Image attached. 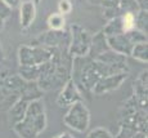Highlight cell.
<instances>
[{"instance_id": "6da1fadb", "label": "cell", "mask_w": 148, "mask_h": 138, "mask_svg": "<svg viewBox=\"0 0 148 138\" xmlns=\"http://www.w3.org/2000/svg\"><path fill=\"white\" fill-rule=\"evenodd\" d=\"M121 72L124 71L103 65L88 56L75 57L71 65V80L75 83L80 93H92L93 87L101 77Z\"/></svg>"}, {"instance_id": "7a4b0ae2", "label": "cell", "mask_w": 148, "mask_h": 138, "mask_svg": "<svg viewBox=\"0 0 148 138\" xmlns=\"http://www.w3.org/2000/svg\"><path fill=\"white\" fill-rule=\"evenodd\" d=\"M48 119L45 105L41 99L28 102L25 117L13 126V130L19 138H38L47 129Z\"/></svg>"}, {"instance_id": "3957f363", "label": "cell", "mask_w": 148, "mask_h": 138, "mask_svg": "<svg viewBox=\"0 0 148 138\" xmlns=\"http://www.w3.org/2000/svg\"><path fill=\"white\" fill-rule=\"evenodd\" d=\"M92 34L82 26L73 23L70 27V44H68V54L72 58L75 57H85L89 53Z\"/></svg>"}, {"instance_id": "277c9868", "label": "cell", "mask_w": 148, "mask_h": 138, "mask_svg": "<svg viewBox=\"0 0 148 138\" xmlns=\"http://www.w3.org/2000/svg\"><path fill=\"white\" fill-rule=\"evenodd\" d=\"M63 123L72 130L84 133L88 130L90 124V111L82 101L70 106L66 115L63 116Z\"/></svg>"}, {"instance_id": "5b68a950", "label": "cell", "mask_w": 148, "mask_h": 138, "mask_svg": "<svg viewBox=\"0 0 148 138\" xmlns=\"http://www.w3.org/2000/svg\"><path fill=\"white\" fill-rule=\"evenodd\" d=\"M34 44L38 45H44V47L49 48H57V49L67 50L68 44H70V31L66 30H59V31H53L49 30L41 35L40 38L36 40Z\"/></svg>"}, {"instance_id": "8992f818", "label": "cell", "mask_w": 148, "mask_h": 138, "mask_svg": "<svg viewBox=\"0 0 148 138\" xmlns=\"http://www.w3.org/2000/svg\"><path fill=\"white\" fill-rule=\"evenodd\" d=\"M127 76H129V72H121V74H115V75H107L101 77L97 81V84L93 87L92 93L97 94V96H102V94H107L113 90H117L125 83Z\"/></svg>"}, {"instance_id": "52a82bcc", "label": "cell", "mask_w": 148, "mask_h": 138, "mask_svg": "<svg viewBox=\"0 0 148 138\" xmlns=\"http://www.w3.org/2000/svg\"><path fill=\"white\" fill-rule=\"evenodd\" d=\"M82 101L81 98V93L77 89V87L75 85V83L72 80H68L66 84L62 87L61 92L57 96V105L59 107H70L73 103L80 102Z\"/></svg>"}, {"instance_id": "ba28073f", "label": "cell", "mask_w": 148, "mask_h": 138, "mask_svg": "<svg viewBox=\"0 0 148 138\" xmlns=\"http://www.w3.org/2000/svg\"><path fill=\"white\" fill-rule=\"evenodd\" d=\"M107 45L108 49L116 52L124 57H129L132 53V49L134 45L129 41L125 34H119V35L107 36Z\"/></svg>"}, {"instance_id": "9c48e42d", "label": "cell", "mask_w": 148, "mask_h": 138, "mask_svg": "<svg viewBox=\"0 0 148 138\" xmlns=\"http://www.w3.org/2000/svg\"><path fill=\"white\" fill-rule=\"evenodd\" d=\"M36 17V5L31 0L22 1L19 5V23L23 30H27L34 23Z\"/></svg>"}, {"instance_id": "30bf717a", "label": "cell", "mask_w": 148, "mask_h": 138, "mask_svg": "<svg viewBox=\"0 0 148 138\" xmlns=\"http://www.w3.org/2000/svg\"><path fill=\"white\" fill-rule=\"evenodd\" d=\"M27 106H28L27 101L18 98L9 107V110H8V124H9L10 128H13L16 124H18V123L25 117Z\"/></svg>"}, {"instance_id": "8fae6325", "label": "cell", "mask_w": 148, "mask_h": 138, "mask_svg": "<svg viewBox=\"0 0 148 138\" xmlns=\"http://www.w3.org/2000/svg\"><path fill=\"white\" fill-rule=\"evenodd\" d=\"M106 50H108L107 36L104 35L102 31H99V32L95 34V35H92V41H90V48H89L88 57L94 59L99 56V54H102Z\"/></svg>"}, {"instance_id": "7c38bea8", "label": "cell", "mask_w": 148, "mask_h": 138, "mask_svg": "<svg viewBox=\"0 0 148 138\" xmlns=\"http://www.w3.org/2000/svg\"><path fill=\"white\" fill-rule=\"evenodd\" d=\"M40 66H19L18 67V76L26 83L38 81L39 77H40Z\"/></svg>"}, {"instance_id": "4fadbf2b", "label": "cell", "mask_w": 148, "mask_h": 138, "mask_svg": "<svg viewBox=\"0 0 148 138\" xmlns=\"http://www.w3.org/2000/svg\"><path fill=\"white\" fill-rule=\"evenodd\" d=\"M102 32H103L106 36H113V35H119V34H124V28H122L120 16L108 19V22L103 27Z\"/></svg>"}, {"instance_id": "5bb4252c", "label": "cell", "mask_w": 148, "mask_h": 138, "mask_svg": "<svg viewBox=\"0 0 148 138\" xmlns=\"http://www.w3.org/2000/svg\"><path fill=\"white\" fill-rule=\"evenodd\" d=\"M130 57L139 61L140 63H147L148 62V43H139L135 44L132 49Z\"/></svg>"}, {"instance_id": "9a60e30c", "label": "cell", "mask_w": 148, "mask_h": 138, "mask_svg": "<svg viewBox=\"0 0 148 138\" xmlns=\"http://www.w3.org/2000/svg\"><path fill=\"white\" fill-rule=\"evenodd\" d=\"M47 23L49 30L53 31H59V30H64V25H66V19H64V16L59 13H53L48 17Z\"/></svg>"}, {"instance_id": "2e32d148", "label": "cell", "mask_w": 148, "mask_h": 138, "mask_svg": "<svg viewBox=\"0 0 148 138\" xmlns=\"http://www.w3.org/2000/svg\"><path fill=\"white\" fill-rule=\"evenodd\" d=\"M135 28L147 34L148 30V10H138L135 13Z\"/></svg>"}, {"instance_id": "e0dca14e", "label": "cell", "mask_w": 148, "mask_h": 138, "mask_svg": "<svg viewBox=\"0 0 148 138\" xmlns=\"http://www.w3.org/2000/svg\"><path fill=\"white\" fill-rule=\"evenodd\" d=\"M125 35H126V38L129 39V41L132 43L133 45L147 41V34L142 32V31L138 30V28H133V30L127 31V32H125Z\"/></svg>"}, {"instance_id": "ac0fdd59", "label": "cell", "mask_w": 148, "mask_h": 138, "mask_svg": "<svg viewBox=\"0 0 148 138\" xmlns=\"http://www.w3.org/2000/svg\"><path fill=\"white\" fill-rule=\"evenodd\" d=\"M120 18H121L122 28H124V34L135 28V13H132V12L124 13L120 16Z\"/></svg>"}, {"instance_id": "d6986e66", "label": "cell", "mask_w": 148, "mask_h": 138, "mask_svg": "<svg viewBox=\"0 0 148 138\" xmlns=\"http://www.w3.org/2000/svg\"><path fill=\"white\" fill-rule=\"evenodd\" d=\"M86 138H113V136L107 128L97 126L86 134Z\"/></svg>"}, {"instance_id": "ffe728a7", "label": "cell", "mask_w": 148, "mask_h": 138, "mask_svg": "<svg viewBox=\"0 0 148 138\" xmlns=\"http://www.w3.org/2000/svg\"><path fill=\"white\" fill-rule=\"evenodd\" d=\"M58 10L59 14L62 16H66V14H70L71 10H72V1L71 0H59L58 1Z\"/></svg>"}, {"instance_id": "44dd1931", "label": "cell", "mask_w": 148, "mask_h": 138, "mask_svg": "<svg viewBox=\"0 0 148 138\" xmlns=\"http://www.w3.org/2000/svg\"><path fill=\"white\" fill-rule=\"evenodd\" d=\"M10 14H12V10H10L9 8L4 4V3L0 1V17H1L3 19H5V21H7V19L9 18Z\"/></svg>"}, {"instance_id": "7402d4cb", "label": "cell", "mask_w": 148, "mask_h": 138, "mask_svg": "<svg viewBox=\"0 0 148 138\" xmlns=\"http://www.w3.org/2000/svg\"><path fill=\"white\" fill-rule=\"evenodd\" d=\"M0 1L4 3L10 10H13V9H16V8H19L22 0H0Z\"/></svg>"}, {"instance_id": "603a6c76", "label": "cell", "mask_w": 148, "mask_h": 138, "mask_svg": "<svg viewBox=\"0 0 148 138\" xmlns=\"http://www.w3.org/2000/svg\"><path fill=\"white\" fill-rule=\"evenodd\" d=\"M139 10H148V0H135Z\"/></svg>"}, {"instance_id": "cb8c5ba5", "label": "cell", "mask_w": 148, "mask_h": 138, "mask_svg": "<svg viewBox=\"0 0 148 138\" xmlns=\"http://www.w3.org/2000/svg\"><path fill=\"white\" fill-rule=\"evenodd\" d=\"M130 138H148L147 137V132H140V130H136L132 134Z\"/></svg>"}, {"instance_id": "d4e9b609", "label": "cell", "mask_w": 148, "mask_h": 138, "mask_svg": "<svg viewBox=\"0 0 148 138\" xmlns=\"http://www.w3.org/2000/svg\"><path fill=\"white\" fill-rule=\"evenodd\" d=\"M53 138H72V136L68 133H61V134H58V136H56Z\"/></svg>"}, {"instance_id": "484cf974", "label": "cell", "mask_w": 148, "mask_h": 138, "mask_svg": "<svg viewBox=\"0 0 148 138\" xmlns=\"http://www.w3.org/2000/svg\"><path fill=\"white\" fill-rule=\"evenodd\" d=\"M4 26H5V19H3L1 17H0V31L4 28Z\"/></svg>"}, {"instance_id": "4316f807", "label": "cell", "mask_w": 148, "mask_h": 138, "mask_svg": "<svg viewBox=\"0 0 148 138\" xmlns=\"http://www.w3.org/2000/svg\"><path fill=\"white\" fill-rule=\"evenodd\" d=\"M3 59H4V53H3V49H1V47H0V63H1Z\"/></svg>"}, {"instance_id": "83f0119b", "label": "cell", "mask_w": 148, "mask_h": 138, "mask_svg": "<svg viewBox=\"0 0 148 138\" xmlns=\"http://www.w3.org/2000/svg\"><path fill=\"white\" fill-rule=\"evenodd\" d=\"M31 1H32V3H34V4H35V5H38V4H39V3H40V1H41V0H31Z\"/></svg>"}]
</instances>
